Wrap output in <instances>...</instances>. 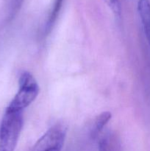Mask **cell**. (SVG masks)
I'll list each match as a JSON object with an SVG mask.
<instances>
[{
  "label": "cell",
  "mask_w": 150,
  "mask_h": 151,
  "mask_svg": "<svg viewBox=\"0 0 150 151\" xmlns=\"http://www.w3.org/2000/svg\"><path fill=\"white\" fill-rule=\"evenodd\" d=\"M39 86L35 78L29 72H24L19 78V88L7 109L23 111L38 96Z\"/></svg>",
  "instance_id": "obj_2"
},
{
  "label": "cell",
  "mask_w": 150,
  "mask_h": 151,
  "mask_svg": "<svg viewBox=\"0 0 150 151\" xmlns=\"http://www.w3.org/2000/svg\"><path fill=\"white\" fill-rule=\"evenodd\" d=\"M62 2H63V0H56L55 2H54V7H53V10L52 11H51V14H50L49 17L46 25L45 31L46 32H49L51 28L52 27L53 24H54V22H55L56 20V18H57L59 11H60V7H61V5H62Z\"/></svg>",
  "instance_id": "obj_7"
},
{
  "label": "cell",
  "mask_w": 150,
  "mask_h": 151,
  "mask_svg": "<svg viewBox=\"0 0 150 151\" xmlns=\"http://www.w3.org/2000/svg\"><path fill=\"white\" fill-rule=\"evenodd\" d=\"M111 116L112 114L110 112L106 111L96 117L91 128V136L92 138L96 139L99 137L104 128L111 119Z\"/></svg>",
  "instance_id": "obj_6"
},
{
  "label": "cell",
  "mask_w": 150,
  "mask_h": 151,
  "mask_svg": "<svg viewBox=\"0 0 150 151\" xmlns=\"http://www.w3.org/2000/svg\"><path fill=\"white\" fill-rule=\"evenodd\" d=\"M107 5L112 10L116 16L121 13V0H104Z\"/></svg>",
  "instance_id": "obj_8"
},
{
  "label": "cell",
  "mask_w": 150,
  "mask_h": 151,
  "mask_svg": "<svg viewBox=\"0 0 150 151\" xmlns=\"http://www.w3.org/2000/svg\"><path fill=\"white\" fill-rule=\"evenodd\" d=\"M99 151H121L119 137L112 132H106L100 137Z\"/></svg>",
  "instance_id": "obj_5"
},
{
  "label": "cell",
  "mask_w": 150,
  "mask_h": 151,
  "mask_svg": "<svg viewBox=\"0 0 150 151\" xmlns=\"http://www.w3.org/2000/svg\"><path fill=\"white\" fill-rule=\"evenodd\" d=\"M22 112L6 109L0 125V151H15L23 127Z\"/></svg>",
  "instance_id": "obj_1"
},
{
  "label": "cell",
  "mask_w": 150,
  "mask_h": 151,
  "mask_svg": "<svg viewBox=\"0 0 150 151\" xmlns=\"http://www.w3.org/2000/svg\"><path fill=\"white\" fill-rule=\"evenodd\" d=\"M23 0H13L12 3V13H14L16 11L19 6L21 5Z\"/></svg>",
  "instance_id": "obj_9"
},
{
  "label": "cell",
  "mask_w": 150,
  "mask_h": 151,
  "mask_svg": "<svg viewBox=\"0 0 150 151\" xmlns=\"http://www.w3.org/2000/svg\"><path fill=\"white\" fill-rule=\"evenodd\" d=\"M138 11L147 41L150 46V1L149 0H139Z\"/></svg>",
  "instance_id": "obj_4"
},
{
  "label": "cell",
  "mask_w": 150,
  "mask_h": 151,
  "mask_svg": "<svg viewBox=\"0 0 150 151\" xmlns=\"http://www.w3.org/2000/svg\"><path fill=\"white\" fill-rule=\"evenodd\" d=\"M66 137V127L54 125L37 141L31 151H61Z\"/></svg>",
  "instance_id": "obj_3"
}]
</instances>
